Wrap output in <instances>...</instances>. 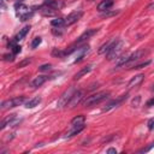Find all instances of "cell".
Returning <instances> with one entry per match:
<instances>
[{
	"label": "cell",
	"instance_id": "obj_21",
	"mask_svg": "<svg viewBox=\"0 0 154 154\" xmlns=\"http://www.w3.org/2000/svg\"><path fill=\"white\" fill-rule=\"evenodd\" d=\"M90 71H91V66H90V65H88V66L83 67L82 70H79V71H78V72H77V73L73 76V79H76V81H77V79H79L82 76L87 75V73H88V72H90Z\"/></svg>",
	"mask_w": 154,
	"mask_h": 154
},
{
	"label": "cell",
	"instance_id": "obj_29",
	"mask_svg": "<svg viewBox=\"0 0 154 154\" xmlns=\"http://www.w3.org/2000/svg\"><path fill=\"white\" fill-rule=\"evenodd\" d=\"M51 67H52V65H51V64H43V65H41V66L38 67V70H40V71H42V72H45V71H49V70H51Z\"/></svg>",
	"mask_w": 154,
	"mask_h": 154
},
{
	"label": "cell",
	"instance_id": "obj_13",
	"mask_svg": "<svg viewBox=\"0 0 154 154\" xmlns=\"http://www.w3.org/2000/svg\"><path fill=\"white\" fill-rule=\"evenodd\" d=\"M126 97V95H123V96H120V97H118V99H116V100H113V101H111V102H108L105 107H103V111H109V109H112V108H114V107H117L124 99Z\"/></svg>",
	"mask_w": 154,
	"mask_h": 154
},
{
	"label": "cell",
	"instance_id": "obj_5",
	"mask_svg": "<svg viewBox=\"0 0 154 154\" xmlns=\"http://www.w3.org/2000/svg\"><path fill=\"white\" fill-rule=\"evenodd\" d=\"M16 8H17V16L20 18V20H26L32 16V11L26 5L19 4V6L18 5L16 6Z\"/></svg>",
	"mask_w": 154,
	"mask_h": 154
},
{
	"label": "cell",
	"instance_id": "obj_30",
	"mask_svg": "<svg viewBox=\"0 0 154 154\" xmlns=\"http://www.w3.org/2000/svg\"><path fill=\"white\" fill-rule=\"evenodd\" d=\"M13 59H14V53H12V54H5L4 55V60L5 61H13Z\"/></svg>",
	"mask_w": 154,
	"mask_h": 154
},
{
	"label": "cell",
	"instance_id": "obj_28",
	"mask_svg": "<svg viewBox=\"0 0 154 154\" xmlns=\"http://www.w3.org/2000/svg\"><path fill=\"white\" fill-rule=\"evenodd\" d=\"M150 64V60H147V61H143V63H141V64H137V65H134V66H131L132 69H142V67H146L147 65H149Z\"/></svg>",
	"mask_w": 154,
	"mask_h": 154
},
{
	"label": "cell",
	"instance_id": "obj_31",
	"mask_svg": "<svg viewBox=\"0 0 154 154\" xmlns=\"http://www.w3.org/2000/svg\"><path fill=\"white\" fill-rule=\"evenodd\" d=\"M12 49H13V53H14V54H18V53H20L22 47L18 46V45H13V46H12Z\"/></svg>",
	"mask_w": 154,
	"mask_h": 154
},
{
	"label": "cell",
	"instance_id": "obj_4",
	"mask_svg": "<svg viewBox=\"0 0 154 154\" xmlns=\"http://www.w3.org/2000/svg\"><path fill=\"white\" fill-rule=\"evenodd\" d=\"M24 101H25V97H24V96H17V97H12V99L5 100V101H2V103H1V109L13 108V107H16V106L22 105Z\"/></svg>",
	"mask_w": 154,
	"mask_h": 154
},
{
	"label": "cell",
	"instance_id": "obj_12",
	"mask_svg": "<svg viewBox=\"0 0 154 154\" xmlns=\"http://www.w3.org/2000/svg\"><path fill=\"white\" fill-rule=\"evenodd\" d=\"M146 53H147V51H144V49H137L136 52H134L132 54L129 55V63H132V61H135V60H138V59L142 58ZM129 63H128V64H129ZM128 64H126V65H128Z\"/></svg>",
	"mask_w": 154,
	"mask_h": 154
},
{
	"label": "cell",
	"instance_id": "obj_24",
	"mask_svg": "<svg viewBox=\"0 0 154 154\" xmlns=\"http://www.w3.org/2000/svg\"><path fill=\"white\" fill-rule=\"evenodd\" d=\"M51 24L53 26H61V25L65 24V19H63V18H55V19H52Z\"/></svg>",
	"mask_w": 154,
	"mask_h": 154
},
{
	"label": "cell",
	"instance_id": "obj_23",
	"mask_svg": "<svg viewBox=\"0 0 154 154\" xmlns=\"http://www.w3.org/2000/svg\"><path fill=\"white\" fill-rule=\"evenodd\" d=\"M84 120H85L84 116L79 114V116L75 117V118H73V119L71 120V125L73 126V125H79V124H84Z\"/></svg>",
	"mask_w": 154,
	"mask_h": 154
},
{
	"label": "cell",
	"instance_id": "obj_34",
	"mask_svg": "<svg viewBox=\"0 0 154 154\" xmlns=\"http://www.w3.org/2000/svg\"><path fill=\"white\" fill-rule=\"evenodd\" d=\"M107 154H117V150L114 148H108L107 149Z\"/></svg>",
	"mask_w": 154,
	"mask_h": 154
},
{
	"label": "cell",
	"instance_id": "obj_33",
	"mask_svg": "<svg viewBox=\"0 0 154 154\" xmlns=\"http://www.w3.org/2000/svg\"><path fill=\"white\" fill-rule=\"evenodd\" d=\"M147 125H148V129H149V130H153V129H154V119H149Z\"/></svg>",
	"mask_w": 154,
	"mask_h": 154
},
{
	"label": "cell",
	"instance_id": "obj_11",
	"mask_svg": "<svg viewBox=\"0 0 154 154\" xmlns=\"http://www.w3.org/2000/svg\"><path fill=\"white\" fill-rule=\"evenodd\" d=\"M76 51H77V58L75 59L73 63H78V61H81V60L84 58V55L89 52V46H88V45H84V46H82L81 48H77Z\"/></svg>",
	"mask_w": 154,
	"mask_h": 154
},
{
	"label": "cell",
	"instance_id": "obj_26",
	"mask_svg": "<svg viewBox=\"0 0 154 154\" xmlns=\"http://www.w3.org/2000/svg\"><path fill=\"white\" fill-rule=\"evenodd\" d=\"M41 42H42V38H41V37H35V38L32 40V42H31V48H36V47H38Z\"/></svg>",
	"mask_w": 154,
	"mask_h": 154
},
{
	"label": "cell",
	"instance_id": "obj_10",
	"mask_svg": "<svg viewBox=\"0 0 154 154\" xmlns=\"http://www.w3.org/2000/svg\"><path fill=\"white\" fill-rule=\"evenodd\" d=\"M116 42H117V38H112V40L107 41L106 43H103L102 46H100V48L97 49V53H99V54H106V53L109 51V48H111Z\"/></svg>",
	"mask_w": 154,
	"mask_h": 154
},
{
	"label": "cell",
	"instance_id": "obj_3",
	"mask_svg": "<svg viewBox=\"0 0 154 154\" xmlns=\"http://www.w3.org/2000/svg\"><path fill=\"white\" fill-rule=\"evenodd\" d=\"M123 47H124V42L120 41V40H117V42L109 48V51L106 53V59L107 60H113L116 58L119 57L120 52L123 51Z\"/></svg>",
	"mask_w": 154,
	"mask_h": 154
},
{
	"label": "cell",
	"instance_id": "obj_9",
	"mask_svg": "<svg viewBox=\"0 0 154 154\" xmlns=\"http://www.w3.org/2000/svg\"><path fill=\"white\" fill-rule=\"evenodd\" d=\"M143 78H144V75H143V73H140V75L132 77V78L129 81V83H128V88H135V87H138V85L142 83Z\"/></svg>",
	"mask_w": 154,
	"mask_h": 154
},
{
	"label": "cell",
	"instance_id": "obj_16",
	"mask_svg": "<svg viewBox=\"0 0 154 154\" xmlns=\"http://www.w3.org/2000/svg\"><path fill=\"white\" fill-rule=\"evenodd\" d=\"M40 12H41V14H43V16H46V17L55 16V10L52 8V7H49V6H46V5H43V6L41 7Z\"/></svg>",
	"mask_w": 154,
	"mask_h": 154
},
{
	"label": "cell",
	"instance_id": "obj_38",
	"mask_svg": "<svg viewBox=\"0 0 154 154\" xmlns=\"http://www.w3.org/2000/svg\"><path fill=\"white\" fill-rule=\"evenodd\" d=\"M89 1H94V0H89Z\"/></svg>",
	"mask_w": 154,
	"mask_h": 154
},
{
	"label": "cell",
	"instance_id": "obj_6",
	"mask_svg": "<svg viewBox=\"0 0 154 154\" xmlns=\"http://www.w3.org/2000/svg\"><path fill=\"white\" fill-rule=\"evenodd\" d=\"M82 16H83V11H81V10H77V11L71 12L70 14L66 16V18H65V24H64V25L69 26V25L75 24L76 22H78V20L81 19Z\"/></svg>",
	"mask_w": 154,
	"mask_h": 154
},
{
	"label": "cell",
	"instance_id": "obj_22",
	"mask_svg": "<svg viewBox=\"0 0 154 154\" xmlns=\"http://www.w3.org/2000/svg\"><path fill=\"white\" fill-rule=\"evenodd\" d=\"M14 118H16V114H11L10 117L5 118V119L1 122V124H0V129L2 130V129H5V126H6V125H11V123L14 120Z\"/></svg>",
	"mask_w": 154,
	"mask_h": 154
},
{
	"label": "cell",
	"instance_id": "obj_1",
	"mask_svg": "<svg viewBox=\"0 0 154 154\" xmlns=\"http://www.w3.org/2000/svg\"><path fill=\"white\" fill-rule=\"evenodd\" d=\"M108 95H109L108 91H99V93H96V94H93V95L88 96V97L83 101V105H84L85 107H88V106H93V105L100 103V102H102L103 100H106V99L108 97Z\"/></svg>",
	"mask_w": 154,
	"mask_h": 154
},
{
	"label": "cell",
	"instance_id": "obj_20",
	"mask_svg": "<svg viewBox=\"0 0 154 154\" xmlns=\"http://www.w3.org/2000/svg\"><path fill=\"white\" fill-rule=\"evenodd\" d=\"M29 30H30V25H25L24 28H22V29L19 30V32L16 35L14 40H16V41H20V40H23V38L25 37V35L29 32Z\"/></svg>",
	"mask_w": 154,
	"mask_h": 154
},
{
	"label": "cell",
	"instance_id": "obj_36",
	"mask_svg": "<svg viewBox=\"0 0 154 154\" xmlns=\"http://www.w3.org/2000/svg\"><path fill=\"white\" fill-rule=\"evenodd\" d=\"M147 10H154V1H153V2H150V4L147 6Z\"/></svg>",
	"mask_w": 154,
	"mask_h": 154
},
{
	"label": "cell",
	"instance_id": "obj_17",
	"mask_svg": "<svg viewBox=\"0 0 154 154\" xmlns=\"http://www.w3.org/2000/svg\"><path fill=\"white\" fill-rule=\"evenodd\" d=\"M48 79V77L47 76H43V75H41V76H37L32 82H31V85L34 87V88H37V87H41L46 81Z\"/></svg>",
	"mask_w": 154,
	"mask_h": 154
},
{
	"label": "cell",
	"instance_id": "obj_37",
	"mask_svg": "<svg viewBox=\"0 0 154 154\" xmlns=\"http://www.w3.org/2000/svg\"><path fill=\"white\" fill-rule=\"evenodd\" d=\"M147 105H148V106H154V99H152V100H149V101L147 102Z\"/></svg>",
	"mask_w": 154,
	"mask_h": 154
},
{
	"label": "cell",
	"instance_id": "obj_27",
	"mask_svg": "<svg viewBox=\"0 0 154 154\" xmlns=\"http://www.w3.org/2000/svg\"><path fill=\"white\" fill-rule=\"evenodd\" d=\"M31 63V59H29V58H26V59H24V60H22L20 63H18V65H17V67L18 69H20V67H24L25 65H28V64H30Z\"/></svg>",
	"mask_w": 154,
	"mask_h": 154
},
{
	"label": "cell",
	"instance_id": "obj_2",
	"mask_svg": "<svg viewBox=\"0 0 154 154\" xmlns=\"http://www.w3.org/2000/svg\"><path fill=\"white\" fill-rule=\"evenodd\" d=\"M75 91H76L75 87H69V88L60 95V97H59V100H58V103H57V107H58V108H63V107L67 106V103L70 102V100H71V97L73 96Z\"/></svg>",
	"mask_w": 154,
	"mask_h": 154
},
{
	"label": "cell",
	"instance_id": "obj_25",
	"mask_svg": "<svg viewBox=\"0 0 154 154\" xmlns=\"http://www.w3.org/2000/svg\"><path fill=\"white\" fill-rule=\"evenodd\" d=\"M52 54H53L54 57L63 58L64 55H66V52H65V51H60V49H58V48H54V49L52 51Z\"/></svg>",
	"mask_w": 154,
	"mask_h": 154
},
{
	"label": "cell",
	"instance_id": "obj_15",
	"mask_svg": "<svg viewBox=\"0 0 154 154\" xmlns=\"http://www.w3.org/2000/svg\"><path fill=\"white\" fill-rule=\"evenodd\" d=\"M113 5V0H102L99 5H97V10L99 11H108Z\"/></svg>",
	"mask_w": 154,
	"mask_h": 154
},
{
	"label": "cell",
	"instance_id": "obj_19",
	"mask_svg": "<svg viewBox=\"0 0 154 154\" xmlns=\"http://www.w3.org/2000/svg\"><path fill=\"white\" fill-rule=\"evenodd\" d=\"M40 102H41V97L40 96H35V97H32V99H30V100H28L25 102V107L26 108H34V107L38 106Z\"/></svg>",
	"mask_w": 154,
	"mask_h": 154
},
{
	"label": "cell",
	"instance_id": "obj_35",
	"mask_svg": "<svg viewBox=\"0 0 154 154\" xmlns=\"http://www.w3.org/2000/svg\"><path fill=\"white\" fill-rule=\"evenodd\" d=\"M138 101H140V96H137V97H136V101H135V100L132 101V105H134V107H137V105H138Z\"/></svg>",
	"mask_w": 154,
	"mask_h": 154
},
{
	"label": "cell",
	"instance_id": "obj_8",
	"mask_svg": "<svg viewBox=\"0 0 154 154\" xmlns=\"http://www.w3.org/2000/svg\"><path fill=\"white\" fill-rule=\"evenodd\" d=\"M97 30L99 29H87L78 38H77V41H76V43L75 45H79L81 42H83V41H85V40H88L89 37H91L94 34H96L97 32Z\"/></svg>",
	"mask_w": 154,
	"mask_h": 154
},
{
	"label": "cell",
	"instance_id": "obj_32",
	"mask_svg": "<svg viewBox=\"0 0 154 154\" xmlns=\"http://www.w3.org/2000/svg\"><path fill=\"white\" fill-rule=\"evenodd\" d=\"M153 147H154V142H153V143H150V144H149L148 147H146V148H143V149H141V150H140V153H146V152H148V150H150V149H152Z\"/></svg>",
	"mask_w": 154,
	"mask_h": 154
},
{
	"label": "cell",
	"instance_id": "obj_18",
	"mask_svg": "<svg viewBox=\"0 0 154 154\" xmlns=\"http://www.w3.org/2000/svg\"><path fill=\"white\" fill-rule=\"evenodd\" d=\"M43 5L49 6V7L54 8V10H60V8L63 7V2H60V1H58V0H46Z\"/></svg>",
	"mask_w": 154,
	"mask_h": 154
},
{
	"label": "cell",
	"instance_id": "obj_7",
	"mask_svg": "<svg viewBox=\"0 0 154 154\" xmlns=\"http://www.w3.org/2000/svg\"><path fill=\"white\" fill-rule=\"evenodd\" d=\"M83 96H84V91H83V90H76L75 94H73V96L71 97L70 102L67 103V106L71 107V108L75 107V106H77V105L81 102V100L83 99Z\"/></svg>",
	"mask_w": 154,
	"mask_h": 154
},
{
	"label": "cell",
	"instance_id": "obj_14",
	"mask_svg": "<svg viewBox=\"0 0 154 154\" xmlns=\"http://www.w3.org/2000/svg\"><path fill=\"white\" fill-rule=\"evenodd\" d=\"M83 129H84V124L73 125V128H72L70 131H67V132H66V136H65V137H72V136H75V135H77V134H79Z\"/></svg>",
	"mask_w": 154,
	"mask_h": 154
}]
</instances>
